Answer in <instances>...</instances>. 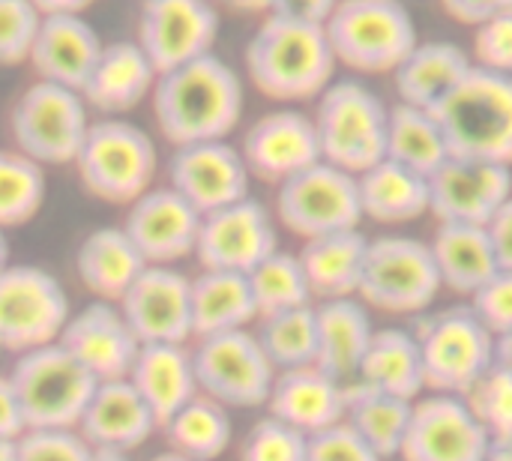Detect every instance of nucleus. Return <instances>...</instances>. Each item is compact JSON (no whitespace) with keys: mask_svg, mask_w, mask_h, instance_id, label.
<instances>
[{"mask_svg":"<svg viewBox=\"0 0 512 461\" xmlns=\"http://www.w3.org/2000/svg\"><path fill=\"white\" fill-rule=\"evenodd\" d=\"M153 117L168 144L225 141L243 114L240 75L213 51L156 78Z\"/></svg>","mask_w":512,"mask_h":461,"instance_id":"nucleus-1","label":"nucleus"},{"mask_svg":"<svg viewBox=\"0 0 512 461\" xmlns=\"http://www.w3.org/2000/svg\"><path fill=\"white\" fill-rule=\"evenodd\" d=\"M336 57L321 24L267 15L246 45L252 84L279 102L321 96L333 81Z\"/></svg>","mask_w":512,"mask_h":461,"instance_id":"nucleus-2","label":"nucleus"},{"mask_svg":"<svg viewBox=\"0 0 512 461\" xmlns=\"http://www.w3.org/2000/svg\"><path fill=\"white\" fill-rule=\"evenodd\" d=\"M456 159L512 165V75L471 66L432 108Z\"/></svg>","mask_w":512,"mask_h":461,"instance_id":"nucleus-3","label":"nucleus"},{"mask_svg":"<svg viewBox=\"0 0 512 461\" xmlns=\"http://www.w3.org/2000/svg\"><path fill=\"white\" fill-rule=\"evenodd\" d=\"M156 162V144L141 126L105 117L90 123L72 165L87 195L105 204L129 207L147 189H153Z\"/></svg>","mask_w":512,"mask_h":461,"instance_id":"nucleus-4","label":"nucleus"},{"mask_svg":"<svg viewBox=\"0 0 512 461\" xmlns=\"http://www.w3.org/2000/svg\"><path fill=\"white\" fill-rule=\"evenodd\" d=\"M336 63L357 72H396L420 45L402 0H339L324 24Z\"/></svg>","mask_w":512,"mask_h":461,"instance_id":"nucleus-5","label":"nucleus"},{"mask_svg":"<svg viewBox=\"0 0 512 461\" xmlns=\"http://www.w3.org/2000/svg\"><path fill=\"white\" fill-rule=\"evenodd\" d=\"M387 114L384 102L360 81L330 84L315 111L321 159L360 177L387 159Z\"/></svg>","mask_w":512,"mask_h":461,"instance_id":"nucleus-6","label":"nucleus"},{"mask_svg":"<svg viewBox=\"0 0 512 461\" xmlns=\"http://www.w3.org/2000/svg\"><path fill=\"white\" fill-rule=\"evenodd\" d=\"M9 381L27 429H78V420L99 384L60 342L15 357Z\"/></svg>","mask_w":512,"mask_h":461,"instance_id":"nucleus-7","label":"nucleus"},{"mask_svg":"<svg viewBox=\"0 0 512 461\" xmlns=\"http://www.w3.org/2000/svg\"><path fill=\"white\" fill-rule=\"evenodd\" d=\"M87 129L90 117L81 93L51 81L30 84L9 111L15 150L42 168L75 162Z\"/></svg>","mask_w":512,"mask_h":461,"instance_id":"nucleus-8","label":"nucleus"},{"mask_svg":"<svg viewBox=\"0 0 512 461\" xmlns=\"http://www.w3.org/2000/svg\"><path fill=\"white\" fill-rule=\"evenodd\" d=\"M423 357L426 387L465 399L495 366V336L477 321L471 306H453L414 333Z\"/></svg>","mask_w":512,"mask_h":461,"instance_id":"nucleus-9","label":"nucleus"},{"mask_svg":"<svg viewBox=\"0 0 512 461\" xmlns=\"http://www.w3.org/2000/svg\"><path fill=\"white\" fill-rule=\"evenodd\" d=\"M72 315L63 282L36 264H9L0 273V351L27 354L54 345Z\"/></svg>","mask_w":512,"mask_h":461,"instance_id":"nucleus-10","label":"nucleus"},{"mask_svg":"<svg viewBox=\"0 0 512 461\" xmlns=\"http://www.w3.org/2000/svg\"><path fill=\"white\" fill-rule=\"evenodd\" d=\"M441 288L444 285L429 243H420L414 237L369 240V252L357 288L363 306L393 315H414L429 309L441 294Z\"/></svg>","mask_w":512,"mask_h":461,"instance_id":"nucleus-11","label":"nucleus"},{"mask_svg":"<svg viewBox=\"0 0 512 461\" xmlns=\"http://www.w3.org/2000/svg\"><path fill=\"white\" fill-rule=\"evenodd\" d=\"M198 393L231 408H264L276 381V369L261 351L252 330L195 339L192 348Z\"/></svg>","mask_w":512,"mask_h":461,"instance_id":"nucleus-12","label":"nucleus"},{"mask_svg":"<svg viewBox=\"0 0 512 461\" xmlns=\"http://www.w3.org/2000/svg\"><path fill=\"white\" fill-rule=\"evenodd\" d=\"M276 216L303 240L351 231L363 219L357 177L321 159L279 186Z\"/></svg>","mask_w":512,"mask_h":461,"instance_id":"nucleus-13","label":"nucleus"},{"mask_svg":"<svg viewBox=\"0 0 512 461\" xmlns=\"http://www.w3.org/2000/svg\"><path fill=\"white\" fill-rule=\"evenodd\" d=\"M279 249L276 225L270 210L243 198L231 207L201 216L195 258L201 270H225L249 276L261 261H267Z\"/></svg>","mask_w":512,"mask_h":461,"instance_id":"nucleus-14","label":"nucleus"},{"mask_svg":"<svg viewBox=\"0 0 512 461\" xmlns=\"http://www.w3.org/2000/svg\"><path fill=\"white\" fill-rule=\"evenodd\" d=\"M216 36L219 15L210 0H144L135 42L162 75L210 54Z\"/></svg>","mask_w":512,"mask_h":461,"instance_id":"nucleus-15","label":"nucleus"},{"mask_svg":"<svg viewBox=\"0 0 512 461\" xmlns=\"http://www.w3.org/2000/svg\"><path fill=\"white\" fill-rule=\"evenodd\" d=\"M192 279L177 267L147 264L117 303L141 345H189Z\"/></svg>","mask_w":512,"mask_h":461,"instance_id":"nucleus-16","label":"nucleus"},{"mask_svg":"<svg viewBox=\"0 0 512 461\" xmlns=\"http://www.w3.org/2000/svg\"><path fill=\"white\" fill-rule=\"evenodd\" d=\"M512 198V171L507 165L450 156L429 177V213L441 225H480Z\"/></svg>","mask_w":512,"mask_h":461,"instance_id":"nucleus-17","label":"nucleus"},{"mask_svg":"<svg viewBox=\"0 0 512 461\" xmlns=\"http://www.w3.org/2000/svg\"><path fill=\"white\" fill-rule=\"evenodd\" d=\"M492 438L459 396H429L411 411L402 441L405 461H483Z\"/></svg>","mask_w":512,"mask_h":461,"instance_id":"nucleus-18","label":"nucleus"},{"mask_svg":"<svg viewBox=\"0 0 512 461\" xmlns=\"http://www.w3.org/2000/svg\"><path fill=\"white\" fill-rule=\"evenodd\" d=\"M249 168L228 141H201L174 147L168 162V186L201 216L249 198Z\"/></svg>","mask_w":512,"mask_h":461,"instance_id":"nucleus-19","label":"nucleus"},{"mask_svg":"<svg viewBox=\"0 0 512 461\" xmlns=\"http://www.w3.org/2000/svg\"><path fill=\"white\" fill-rule=\"evenodd\" d=\"M120 228L147 264L174 267L195 255L201 213L171 186H153L129 204L126 222Z\"/></svg>","mask_w":512,"mask_h":461,"instance_id":"nucleus-20","label":"nucleus"},{"mask_svg":"<svg viewBox=\"0 0 512 461\" xmlns=\"http://www.w3.org/2000/svg\"><path fill=\"white\" fill-rule=\"evenodd\" d=\"M57 342L99 384L126 378L141 348L120 306L105 300H93L84 309L72 312Z\"/></svg>","mask_w":512,"mask_h":461,"instance_id":"nucleus-21","label":"nucleus"},{"mask_svg":"<svg viewBox=\"0 0 512 461\" xmlns=\"http://www.w3.org/2000/svg\"><path fill=\"white\" fill-rule=\"evenodd\" d=\"M252 177L282 186L294 174L321 162L315 120L300 111H270L249 126L240 150Z\"/></svg>","mask_w":512,"mask_h":461,"instance_id":"nucleus-22","label":"nucleus"},{"mask_svg":"<svg viewBox=\"0 0 512 461\" xmlns=\"http://www.w3.org/2000/svg\"><path fill=\"white\" fill-rule=\"evenodd\" d=\"M156 429H159V423H156L153 411L144 405V399L135 393V387L126 378H120V381L96 384L75 432L93 450L132 453V450L144 447Z\"/></svg>","mask_w":512,"mask_h":461,"instance_id":"nucleus-23","label":"nucleus"},{"mask_svg":"<svg viewBox=\"0 0 512 461\" xmlns=\"http://www.w3.org/2000/svg\"><path fill=\"white\" fill-rule=\"evenodd\" d=\"M270 417L285 426L309 435H318L345 420L348 411V384L330 378L318 366H303L291 372H276L270 399Z\"/></svg>","mask_w":512,"mask_h":461,"instance_id":"nucleus-24","label":"nucleus"},{"mask_svg":"<svg viewBox=\"0 0 512 461\" xmlns=\"http://www.w3.org/2000/svg\"><path fill=\"white\" fill-rule=\"evenodd\" d=\"M99 51L102 39L81 15H42L27 60L33 63L39 81L81 93Z\"/></svg>","mask_w":512,"mask_h":461,"instance_id":"nucleus-25","label":"nucleus"},{"mask_svg":"<svg viewBox=\"0 0 512 461\" xmlns=\"http://www.w3.org/2000/svg\"><path fill=\"white\" fill-rule=\"evenodd\" d=\"M156 78H159L156 66L150 63V57L141 51L135 39L111 42L102 45L96 66L90 69L81 87V99L87 102V108L114 117L141 105L144 96L153 93Z\"/></svg>","mask_w":512,"mask_h":461,"instance_id":"nucleus-26","label":"nucleus"},{"mask_svg":"<svg viewBox=\"0 0 512 461\" xmlns=\"http://www.w3.org/2000/svg\"><path fill=\"white\" fill-rule=\"evenodd\" d=\"M144 405L153 411L159 429L186 402L198 396V378L189 345H141L126 375Z\"/></svg>","mask_w":512,"mask_h":461,"instance_id":"nucleus-27","label":"nucleus"},{"mask_svg":"<svg viewBox=\"0 0 512 461\" xmlns=\"http://www.w3.org/2000/svg\"><path fill=\"white\" fill-rule=\"evenodd\" d=\"M144 267L147 261L141 258L135 243L126 237V231L117 225L90 231L78 243V252H75L78 282L96 300H105V303H120Z\"/></svg>","mask_w":512,"mask_h":461,"instance_id":"nucleus-28","label":"nucleus"},{"mask_svg":"<svg viewBox=\"0 0 512 461\" xmlns=\"http://www.w3.org/2000/svg\"><path fill=\"white\" fill-rule=\"evenodd\" d=\"M315 318H318L315 366L342 384L357 381L360 363L375 336L369 309L360 300L345 297V300H327L315 306Z\"/></svg>","mask_w":512,"mask_h":461,"instance_id":"nucleus-29","label":"nucleus"},{"mask_svg":"<svg viewBox=\"0 0 512 461\" xmlns=\"http://www.w3.org/2000/svg\"><path fill=\"white\" fill-rule=\"evenodd\" d=\"M366 252H369V237L360 234L357 228L306 240L297 258L306 273L312 300L318 297L321 303H327V300L357 297Z\"/></svg>","mask_w":512,"mask_h":461,"instance_id":"nucleus-30","label":"nucleus"},{"mask_svg":"<svg viewBox=\"0 0 512 461\" xmlns=\"http://www.w3.org/2000/svg\"><path fill=\"white\" fill-rule=\"evenodd\" d=\"M189 306H192V339L249 330V324L258 321L252 288L243 273L201 270L198 276H192Z\"/></svg>","mask_w":512,"mask_h":461,"instance_id":"nucleus-31","label":"nucleus"},{"mask_svg":"<svg viewBox=\"0 0 512 461\" xmlns=\"http://www.w3.org/2000/svg\"><path fill=\"white\" fill-rule=\"evenodd\" d=\"M357 384L372 387L378 393L414 402L426 390V375H423V357L417 336L408 330H375L369 351L360 363Z\"/></svg>","mask_w":512,"mask_h":461,"instance_id":"nucleus-32","label":"nucleus"},{"mask_svg":"<svg viewBox=\"0 0 512 461\" xmlns=\"http://www.w3.org/2000/svg\"><path fill=\"white\" fill-rule=\"evenodd\" d=\"M474 63L456 42H420L393 72L405 105L432 111Z\"/></svg>","mask_w":512,"mask_h":461,"instance_id":"nucleus-33","label":"nucleus"},{"mask_svg":"<svg viewBox=\"0 0 512 461\" xmlns=\"http://www.w3.org/2000/svg\"><path fill=\"white\" fill-rule=\"evenodd\" d=\"M360 210L375 222H414L429 213V177L393 162L381 159L369 171L357 177Z\"/></svg>","mask_w":512,"mask_h":461,"instance_id":"nucleus-34","label":"nucleus"},{"mask_svg":"<svg viewBox=\"0 0 512 461\" xmlns=\"http://www.w3.org/2000/svg\"><path fill=\"white\" fill-rule=\"evenodd\" d=\"M429 249H432L441 285L456 294L474 297L498 273L489 234L480 225H438Z\"/></svg>","mask_w":512,"mask_h":461,"instance_id":"nucleus-35","label":"nucleus"},{"mask_svg":"<svg viewBox=\"0 0 512 461\" xmlns=\"http://www.w3.org/2000/svg\"><path fill=\"white\" fill-rule=\"evenodd\" d=\"M162 435H165L168 453L180 459L216 461L231 447L234 426H231V414L225 405L198 393L174 417H168V423L162 426Z\"/></svg>","mask_w":512,"mask_h":461,"instance_id":"nucleus-36","label":"nucleus"},{"mask_svg":"<svg viewBox=\"0 0 512 461\" xmlns=\"http://www.w3.org/2000/svg\"><path fill=\"white\" fill-rule=\"evenodd\" d=\"M414 402L378 393L357 381L348 384V411L345 423L381 456V461L402 453V441L411 423Z\"/></svg>","mask_w":512,"mask_h":461,"instance_id":"nucleus-37","label":"nucleus"},{"mask_svg":"<svg viewBox=\"0 0 512 461\" xmlns=\"http://www.w3.org/2000/svg\"><path fill=\"white\" fill-rule=\"evenodd\" d=\"M387 159L432 177L447 159V141L444 132L438 126V120L432 117V111L414 108V105H393L387 114Z\"/></svg>","mask_w":512,"mask_h":461,"instance_id":"nucleus-38","label":"nucleus"},{"mask_svg":"<svg viewBox=\"0 0 512 461\" xmlns=\"http://www.w3.org/2000/svg\"><path fill=\"white\" fill-rule=\"evenodd\" d=\"M255 339L267 354L276 372H291L303 366H315L318 360V318L315 306H300L288 312H276L255 321Z\"/></svg>","mask_w":512,"mask_h":461,"instance_id":"nucleus-39","label":"nucleus"},{"mask_svg":"<svg viewBox=\"0 0 512 461\" xmlns=\"http://www.w3.org/2000/svg\"><path fill=\"white\" fill-rule=\"evenodd\" d=\"M246 279L252 288L258 318L288 312V309H300V306H312V291H309L306 273L300 267V258L291 252L276 249Z\"/></svg>","mask_w":512,"mask_h":461,"instance_id":"nucleus-40","label":"nucleus"},{"mask_svg":"<svg viewBox=\"0 0 512 461\" xmlns=\"http://www.w3.org/2000/svg\"><path fill=\"white\" fill-rule=\"evenodd\" d=\"M45 168L18 150H0V228L27 225L45 204Z\"/></svg>","mask_w":512,"mask_h":461,"instance_id":"nucleus-41","label":"nucleus"},{"mask_svg":"<svg viewBox=\"0 0 512 461\" xmlns=\"http://www.w3.org/2000/svg\"><path fill=\"white\" fill-rule=\"evenodd\" d=\"M492 441H512V375L492 366L465 396Z\"/></svg>","mask_w":512,"mask_h":461,"instance_id":"nucleus-42","label":"nucleus"},{"mask_svg":"<svg viewBox=\"0 0 512 461\" xmlns=\"http://www.w3.org/2000/svg\"><path fill=\"white\" fill-rule=\"evenodd\" d=\"M306 444L309 438L303 432L267 414L246 432L240 461H306Z\"/></svg>","mask_w":512,"mask_h":461,"instance_id":"nucleus-43","label":"nucleus"},{"mask_svg":"<svg viewBox=\"0 0 512 461\" xmlns=\"http://www.w3.org/2000/svg\"><path fill=\"white\" fill-rule=\"evenodd\" d=\"M42 12L33 0H0V66H15L30 57Z\"/></svg>","mask_w":512,"mask_h":461,"instance_id":"nucleus-44","label":"nucleus"},{"mask_svg":"<svg viewBox=\"0 0 512 461\" xmlns=\"http://www.w3.org/2000/svg\"><path fill=\"white\" fill-rule=\"evenodd\" d=\"M15 461H93V447L75 429H27L15 441Z\"/></svg>","mask_w":512,"mask_h":461,"instance_id":"nucleus-45","label":"nucleus"},{"mask_svg":"<svg viewBox=\"0 0 512 461\" xmlns=\"http://www.w3.org/2000/svg\"><path fill=\"white\" fill-rule=\"evenodd\" d=\"M471 312L495 339L504 333H512V270H498L474 294Z\"/></svg>","mask_w":512,"mask_h":461,"instance_id":"nucleus-46","label":"nucleus"},{"mask_svg":"<svg viewBox=\"0 0 512 461\" xmlns=\"http://www.w3.org/2000/svg\"><path fill=\"white\" fill-rule=\"evenodd\" d=\"M306 461H381V456L342 420L318 435H309Z\"/></svg>","mask_w":512,"mask_h":461,"instance_id":"nucleus-47","label":"nucleus"},{"mask_svg":"<svg viewBox=\"0 0 512 461\" xmlns=\"http://www.w3.org/2000/svg\"><path fill=\"white\" fill-rule=\"evenodd\" d=\"M477 66L512 75V9L483 21L474 33Z\"/></svg>","mask_w":512,"mask_h":461,"instance_id":"nucleus-48","label":"nucleus"},{"mask_svg":"<svg viewBox=\"0 0 512 461\" xmlns=\"http://www.w3.org/2000/svg\"><path fill=\"white\" fill-rule=\"evenodd\" d=\"M339 0H273L270 15L291 18V21H306V24H327L330 12L336 9Z\"/></svg>","mask_w":512,"mask_h":461,"instance_id":"nucleus-49","label":"nucleus"},{"mask_svg":"<svg viewBox=\"0 0 512 461\" xmlns=\"http://www.w3.org/2000/svg\"><path fill=\"white\" fill-rule=\"evenodd\" d=\"M486 234H489L498 270H512V198L489 219Z\"/></svg>","mask_w":512,"mask_h":461,"instance_id":"nucleus-50","label":"nucleus"},{"mask_svg":"<svg viewBox=\"0 0 512 461\" xmlns=\"http://www.w3.org/2000/svg\"><path fill=\"white\" fill-rule=\"evenodd\" d=\"M441 6L462 24H483L512 9V0H441Z\"/></svg>","mask_w":512,"mask_h":461,"instance_id":"nucleus-51","label":"nucleus"},{"mask_svg":"<svg viewBox=\"0 0 512 461\" xmlns=\"http://www.w3.org/2000/svg\"><path fill=\"white\" fill-rule=\"evenodd\" d=\"M24 432H27V426H24V414H21L15 387H12L9 375H0V438L18 441Z\"/></svg>","mask_w":512,"mask_h":461,"instance_id":"nucleus-52","label":"nucleus"},{"mask_svg":"<svg viewBox=\"0 0 512 461\" xmlns=\"http://www.w3.org/2000/svg\"><path fill=\"white\" fill-rule=\"evenodd\" d=\"M93 0H33L42 15H81Z\"/></svg>","mask_w":512,"mask_h":461,"instance_id":"nucleus-53","label":"nucleus"},{"mask_svg":"<svg viewBox=\"0 0 512 461\" xmlns=\"http://www.w3.org/2000/svg\"><path fill=\"white\" fill-rule=\"evenodd\" d=\"M495 366L512 375V333H504L495 339Z\"/></svg>","mask_w":512,"mask_h":461,"instance_id":"nucleus-54","label":"nucleus"},{"mask_svg":"<svg viewBox=\"0 0 512 461\" xmlns=\"http://www.w3.org/2000/svg\"><path fill=\"white\" fill-rule=\"evenodd\" d=\"M483 461H512V441H492Z\"/></svg>","mask_w":512,"mask_h":461,"instance_id":"nucleus-55","label":"nucleus"},{"mask_svg":"<svg viewBox=\"0 0 512 461\" xmlns=\"http://www.w3.org/2000/svg\"><path fill=\"white\" fill-rule=\"evenodd\" d=\"M228 6H234V9H243V12H270V3L273 0H225Z\"/></svg>","mask_w":512,"mask_h":461,"instance_id":"nucleus-56","label":"nucleus"},{"mask_svg":"<svg viewBox=\"0 0 512 461\" xmlns=\"http://www.w3.org/2000/svg\"><path fill=\"white\" fill-rule=\"evenodd\" d=\"M93 461H132L129 453H114V450H93Z\"/></svg>","mask_w":512,"mask_h":461,"instance_id":"nucleus-57","label":"nucleus"},{"mask_svg":"<svg viewBox=\"0 0 512 461\" xmlns=\"http://www.w3.org/2000/svg\"><path fill=\"white\" fill-rule=\"evenodd\" d=\"M9 267V240H6V231L0 228V273Z\"/></svg>","mask_w":512,"mask_h":461,"instance_id":"nucleus-58","label":"nucleus"},{"mask_svg":"<svg viewBox=\"0 0 512 461\" xmlns=\"http://www.w3.org/2000/svg\"><path fill=\"white\" fill-rule=\"evenodd\" d=\"M0 461H15V441L0 438Z\"/></svg>","mask_w":512,"mask_h":461,"instance_id":"nucleus-59","label":"nucleus"},{"mask_svg":"<svg viewBox=\"0 0 512 461\" xmlns=\"http://www.w3.org/2000/svg\"><path fill=\"white\" fill-rule=\"evenodd\" d=\"M150 461H189V459H180V456H174V453H162V456H156V459Z\"/></svg>","mask_w":512,"mask_h":461,"instance_id":"nucleus-60","label":"nucleus"}]
</instances>
